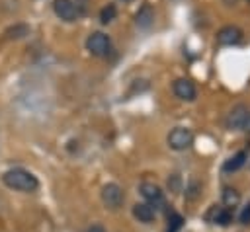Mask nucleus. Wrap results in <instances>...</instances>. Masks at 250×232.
<instances>
[{
    "instance_id": "1",
    "label": "nucleus",
    "mask_w": 250,
    "mask_h": 232,
    "mask_svg": "<svg viewBox=\"0 0 250 232\" xmlns=\"http://www.w3.org/2000/svg\"><path fill=\"white\" fill-rule=\"evenodd\" d=\"M2 181H4L6 187H10V189H14V191H23V193H33V191H37V187H39L37 177H35L31 172L23 170V168L6 170V172L2 174Z\"/></svg>"
},
{
    "instance_id": "2",
    "label": "nucleus",
    "mask_w": 250,
    "mask_h": 232,
    "mask_svg": "<svg viewBox=\"0 0 250 232\" xmlns=\"http://www.w3.org/2000/svg\"><path fill=\"white\" fill-rule=\"evenodd\" d=\"M225 125H227V129H230V131H244V133H250V109H248L246 105H242V103L234 105V107L229 111V115H227V119H225Z\"/></svg>"
},
{
    "instance_id": "3",
    "label": "nucleus",
    "mask_w": 250,
    "mask_h": 232,
    "mask_svg": "<svg viewBox=\"0 0 250 232\" xmlns=\"http://www.w3.org/2000/svg\"><path fill=\"white\" fill-rule=\"evenodd\" d=\"M86 51L94 57H107L111 51V39L109 35H105L104 31H94L88 35L86 39Z\"/></svg>"
},
{
    "instance_id": "4",
    "label": "nucleus",
    "mask_w": 250,
    "mask_h": 232,
    "mask_svg": "<svg viewBox=\"0 0 250 232\" xmlns=\"http://www.w3.org/2000/svg\"><path fill=\"white\" fill-rule=\"evenodd\" d=\"M193 144V133L186 127H174L170 133H168V146L172 150H188L189 146Z\"/></svg>"
},
{
    "instance_id": "5",
    "label": "nucleus",
    "mask_w": 250,
    "mask_h": 232,
    "mask_svg": "<svg viewBox=\"0 0 250 232\" xmlns=\"http://www.w3.org/2000/svg\"><path fill=\"white\" fill-rule=\"evenodd\" d=\"M123 201H125V193H123V189H121L117 183H107V185H104V189H102V203H104L107 209L115 211V209H119V207L123 205Z\"/></svg>"
},
{
    "instance_id": "6",
    "label": "nucleus",
    "mask_w": 250,
    "mask_h": 232,
    "mask_svg": "<svg viewBox=\"0 0 250 232\" xmlns=\"http://www.w3.org/2000/svg\"><path fill=\"white\" fill-rule=\"evenodd\" d=\"M141 195L145 197V201L156 211L160 207H164V193L162 189L156 185V183H150V181H145L141 183Z\"/></svg>"
},
{
    "instance_id": "7",
    "label": "nucleus",
    "mask_w": 250,
    "mask_h": 232,
    "mask_svg": "<svg viewBox=\"0 0 250 232\" xmlns=\"http://www.w3.org/2000/svg\"><path fill=\"white\" fill-rule=\"evenodd\" d=\"M244 33L238 25H225L217 31V43L219 45H225V47H232V45H238L242 41Z\"/></svg>"
},
{
    "instance_id": "8",
    "label": "nucleus",
    "mask_w": 250,
    "mask_h": 232,
    "mask_svg": "<svg viewBox=\"0 0 250 232\" xmlns=\"http://www.w3.org/2000/svg\"><path fill=\"white\" fill-rule=\"evenodd\" d=\"M172 92L178 99L182 101H193L195 96H197V90H195V84L189 80V78H178L174 84H172Z\"/></svg>"
},
{
    "instance_id": "9",
    "label": "nucleus",
    "mask_w": 250,
    "mask_h": 232,
    "mask_svg": "<svg viewBox=\"0 0 250 232\" xmlns=\"http://www.w3.org/2000/svg\"><path fill=\"white\" fill-rule=\"evenodd\" d=\"M53 12L59 19L68 21V23L78 19V10L72 0H53Z\"/></svg>"
},
{
    "instance_id": "10",
    "label": "nucleus",
    "mask_w": 250,
    "mask_h": 232,
    "mask_svg": "<svg viewBox=\"0 0 250 232\" xmlns=\"http://www.w3.org/2000/svg\"><path fill=\"white\" fill-rule=\"evenodd\" d=\"M154 23V8L150 4H143L135 14V25L141 29H148Z\"/></svg>"
},
{
    "instance_id": "11",
    "label": "nucleus",
    "mask_w": 250,
    "mask_h": 232,
    "mask_svg": "<svg viewBox=\"0 0 250 232\" xmlns=\"http://www.w3.org/2000/svg\"><path fill=\"white\" fill-rule=\"evenodd\" d=\"M209 218L213 224H219V226H229L232 222V211L227 209V207H213L211 213H209Z\"/></svg>"
},
{
    "instance_id": "12",
    "label": "nucleus",
    "mask_w": 250,
    "mask_h": 232,
    "mask_svg": "<svg viewBox=\"0 0 250 232\" xmlns=\"http://www.w3.org/2000/svg\"><path fill=\"white\" fill-rule=\"evenodd\" d=\"M133 216L139 220V222H152L154 216H156V211L148 205V203H137L133 207Z\"/></svg>"
},
{
    "instance_id": "13",
    "label": "nucleus",
    "mask_w": 250,
    "mask_h": 232,
    "mask_svg": "<svg viewBox=\"0 0 250 232\" xmlns=\"http://www.w3.org/2000/svg\"><path fill=\"white\" fill-rule=\"evenodd\" d=\"M246 160H248V152H246V150H240V152H236L234 156H230L229 160H225L223 172H227V174L236 172V170H240V168L246 164Z\"/></svg>"
},
{
    "instance_id": "14",
    "label": "nucleus",
    "mask_w": 250,
    "mask_h": 232,
    "mask_svg": "<svg viewBox=\"0 0 250 232\" xmlns=\"http://www.w3.org/2000/svg\"><path fill=\"white\" fill-rule=\"evenodd\" d=\"M240 203V193L234 187H225L223 189V205L227 209H234Z\"/></svg>"
},
{
    "instance_id": "15",
    "label": "nucleus",
    "mask_w": 250,
    "mask_h": 232,
    "mask_svg": "<svg viewBox=\"0 0 250 232\" xmlns=\"http://www.w3.org/2000/svg\"><path fill=\"white\" fill-rule=\"evenodd\" d=\"M115 18H117V8H115V4H107V6H104V8L100 10V21H102L104 25L111 23Z\"/></svg>"
},
{
    "instance_id": "16",
    "label": "nucleus",
    "mask_w": 250,
    "mask_h": 232,
    "mask_svg": "<svg viewBox=\"0 0 250 232\" xmlns=\"http://www.w3.org/2000/svg\"><path fill=\"white\" fill-rule=\"evenodd\" d=\"M199 191H201V183L199 181H189V185L186 187V199H189V201H193V199H197L199 197Z\"/></svg>"
},
{
    "instance_id": "17",
    "label": "nucleus",
    "mask_w": 250,
    "mask_h": 232,
    "mask_svg": "<svg viewBox=\"0 0 250 232\" xmlns=\"http://www.w3.org/2000/svg\"><path fill=\"white\" fill-rule=\"evenodd\" d=\"M168 232H178L180 228H182V224H184V218H182V214H178V213H172L170 216H168Z\"/></svg>"
},
{
    "instance_id": "18",
    "label": "nucleus",
    "mask_w": 250,
    "mask_h": 232,
    "mask_svg": "<svg viewBox=\"0 0 250 232\" xmlns=\"http://www.w3.org/2000/svg\"><path fill=\"white\" fill-rule=\"evenodd\" d=\"M238 220H240L242 224H250V203H248L246 207H242V211H240V214H238Z\"/></svg>"
},
{
    "instance_id": "19",
    "label": "nucleus",
    "mask_w": 250,
    "mask_h": 232,
    "mask_svg": "<svg viewBox=\"0 0 250 232\" xmlns=\"http://www.w3.org/2000/svg\"><path fill=\"white\" fill-rule=\"evenodd\" d=\"M72 2H74L76 10H78V16L86 14V10H88V0H72Z\"/></svg>"
},
{
    "instance_id": "20",
    "label": "nucleus",
    "mask_w": 250,
    "mask_h": 232,
    "mask_svg": "<svg viewBox=\"0 0 250 232\" xmlns=\"http://www.w3.org/2000/svg\"><path fill=\"white\" fill-rule=\"evenodd\" d=\"M84 232H105V230H104L102 226H98V224H96V226H90V228H88V230H84Z\"/></svg>"
},
{
    "instance_id": "21",
    "label": "nucleus",
    "mask_w": 250,
    "mask_h": 232,
    "mask_svg": "<svg viewBox=\"0 0 250 232\" xmlns=\"http://www.w3.org/2000/svg\"><path fill=\"white\" fill-rule=\"evenodd\" d=\"M119 2H123V4H129V2H133V0H119Z\"/></svg>"
},
{
    "instance_id": "22",
    "label": "nucleus",
    "mask_w": 250,
    "mask_h": 232,
    "mask_svg": "<svg viewBox=\"0 0 250 232\" xmlns=\"http://www.w3.org/2000/svg\"><path fill=\"white\" fill-rule=\"evenodd\" d=\"M248 2H250V0H248Z\"/></svg>"
}]
</instances>
